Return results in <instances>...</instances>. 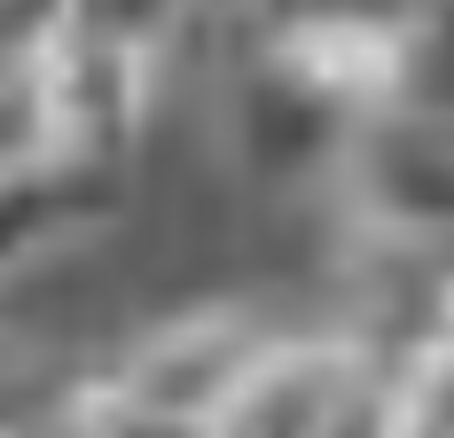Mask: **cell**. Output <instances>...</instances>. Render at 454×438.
I'll list each match as a JSON object with an SVG mask.
<instances>
[{"label":"cell","mask_w":454,"mask_h":438,"mask_svg":"<svg viewBox=\"0 0 454 438\" xmlns=\"http://www.w3.org/2000/svg\"><path fill=\"white\" fill-rule=\"evenodd\" d=\"M384 360L345 329H274L204 415L212 438H384Z\"/></svg>","instance_id":"obj_1"},{"label":"cell","mask_w":454,"mask_h":438,"mask_svg":"<svg viewBox=\"0 0 454 438\" xmlns=\"http://www.w3.org/2000/svg\"><path fill=\"white\" fill-rule=\"evenodd\" d=\"M329 165L345 180L353 227L454 235V94L431 79L361 110Z\"/></svg>","instance_id":"obj_2"},{"label":"cell","mask_w":454,"mask_h":438,"mask_svg":"<svg viewBox=\"0 0 454 438\" xmlns=\"http://www.w3.org/2000/svg\"><path fill=\"white\" fill-rule=\"evenodd\" d=\"M274 321L251 306H212V313H188L173 329H157V337H141L110 376L126 384V392L157 399V407H181V415H212L227 399V384L267 352Z\"/></svg>","instance_id":"obj_3"},{"label":"cell","mask_w":454,"mask_h":438,"mask_svg":"<svg viewBox=\"0 0 454 438\" xmlns=\"http://www.w3.org/2000/svg\"><path fill=\"white\" fill-rule=\"evenodd\" d=\"M118 204H126V165H79V157L0 165V282L47 259L55 243L102 227Z\"/></svg>","instance_id":"obj_4"},{"label":"cell","mask_w":454,"mask_h":438,"mask_svg":"<svg viewBox=\"0 0 454 438\" xmlns=\"http://www.w3.org/2000/svg\"><path fill=\"white\" fill-rule=\"evenodd\" d=\"M212 16V0H63V32L102 47H134L173 63L181 40H196V24Z\"/></svg>","instance_id":"obj_5"},{"label":"cell","mask_w":454,"mask_h":438,"mask_svg":"<svg viewBox=\"0 0 454 438\" xmlns=\"http://www.w3.org/2000/svg\"><path fill=\"white\" fill-rule=\"evenodd\" d=\"M63 438H212V431H204V415L157 407L102 368L87 384H63Z\"/></svg>","instance_id":"obj_6"},{"label":"cell","mask_w":454,"mask_h":438,"mask_svg":"<svg viewBox=\"0 0 454 438\" xmlns=\"http://www.w3.org/2000/svg\"><path fill=\"white\" fill-rule=\"evenodd\" d=\"M55 392H63V376H55L40 352H32L8 321H0V438H16Z\"/></svg>","instance_id":"obj_7"},{"label":"cell","mask_w":454,"mask_h":438,"mask_svg":"<svg viewBox=\"0 0 454 438\" xmlns=\"http://www.w3.org/2000/svg\"><path fill=\"white\" fill-rule=\"evenodd\" d=\"M55 32H63V0H0V79L32 71Z\"/></svg>","instance_id":"obj_8"},{"label":"cell","mask_w":454,"mask_h":438,"mask_svg":"<svg viewBox=\"0 0 454 438\" xmlns=\"http://www.w3.org/2000/svg\"><path fill=\"white\" fill-rule=\"evenodd\" d=\"M447 16H454V0H447Z\"/></svg>","instance_id":"obj_9"}]
</instances>
